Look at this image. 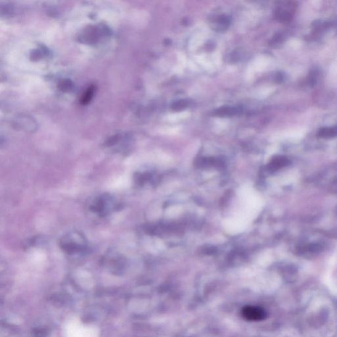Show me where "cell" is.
Returning <instances> with one entry per match:
<instances>
[{
    "label": "cell",
    "instance_id": "cell-3",
    "mask_svg": "<svg viewBox=\"0 0 337 337\" xmlns=\"http://www.w3.org/2000/svg\"><path fill=\"white\" fill-rule=\"evenodd\" d=\"M241 315L246 321H261L267 318V313L261 307L246 305L242 309Z\"/></svg>",
    "mask_w": 337,
    "mask_h": 337
},
{
    "label": "cell",
    "instance_id": "cell-5",
    "mask_svg": "<svg viewBox=\"0 0 337 337\" xmlns=\"http://www.w3.org/2000/svg\"><path fill=\"white\" fill-rule=\"evenodd\" d=\"M240 112L241 111L238 108L225 107L218 110L216 112V114L218 115L222 116L233 115L240 113Z\"/></svg>",
    "mask_w": 337,
    "mask_h": 337
},
{
    "label": "cell",
    "instance_id": "cell-8",
    "mask_svg": "<svg viewBox=\"0 0 337 337\" xmlns=\"http://www.w3.org/2000/svg\"><path fill=\"white\" fill-rule=\"evenodd\" d=\"M188 105V102L187 100H181L180 101L175 102L173 105V109L175 110L183 109Z\"/></svg>",
    "mask_w": 337,
    "mask_h": 337
},
{
    "label": "cell",
    "instance_id": "cell-2",
    "mask_svg": "<svg viewBox=\"0 0 337 337\" xmlns=\"http://www.w3.org/2000/svg\"><path fill=\"white\" fill-rule=\"evenodd\" d=\"M121 208L115 197L108 193L95 197L90 204L89 210L100 218H104Z\"/></svg>",
    "mask_w": 337,
    "mask_h": 337
},
{
    "label": "cell",
    "instance_id": "cell-7",
    "mask_svg": "<svg viewBox=\"0 0 337 337\" xmlns=\"http://www.w3.org/2000/svg\"><path fill=\"white\" fill-rule=\"evenodd\" d=\"M320 135L323 137H335L337 135V128L325 129L320 132Z\"/></svg>",
    "mask_w": 337,
    "mask_h": 337
},
{
    "label": "cell",
    "instance_id": "cell-1",
    "mask_svg": "<svg viewBox=\"0 0 337 337\" xmlns=\"http://www.w3.org/2000/svg\"><path fill=\"white\" fill-rule=\"evenodd\" d=\"M59 245L69 255L83 254L88 251V243L86 236L78 230H73L60 238Z\"/></svg>",
    "mask_w": 337,
    "mask_h": 337
},
{
    "label": "cell",
    "instance_id": "cell-6",
    "mask_svg": "<svg viewBox=\"0 0 337 337\" xmlns=\"http://www.w3.org/2000/svg\"><path fill=\"white\" fill-rule=\"evenodd\" d=\"M94 93V86H91V87L88 88V89L86 90V92L84 94L83 96H82L81 99L82 104H87L88 103H89V102L92 100V97H93Z\"/></svg>",
    "mask_w": 337,
    "mask_h": 337
},
{
    "label": "cell",
    "instance_id": "cell-4",
    "mask_svg": "<svg viewBox=\"0 0 337 337\" xmlns=\"http://www.w3.org/2000/svg\"><path fill=\"white\" fill-rule=\"evenodd\" d=\"M288 164H289V160L286 157L278 156L275 157L270 163L269 168L271 170H277Z\"/></svg>",
    "mask_w": 337,
    "mask_h": 337
}]
</instances>
